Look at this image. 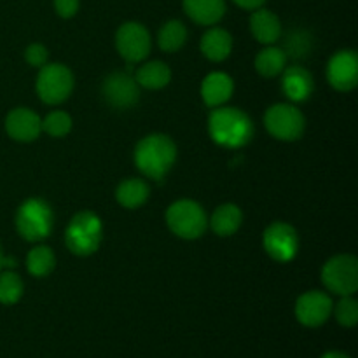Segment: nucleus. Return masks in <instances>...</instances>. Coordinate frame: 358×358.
I'll return each mask as SVG.
<instances>
[{
    "label": "nucleus",
    "instance_id": "72a5a7b5",
    "mask_svg": "<svg viewBox=\"0 0 358 358\" xmlns=\"http://www.w3.org/2000/svg\"><path fill=\"white\" fill-rule=\"evenodd\" d=\"M322 358H350V357L345 355V353H341V352H329V353H325Z\"/></svg>",
    "mask_w": 358,
    "mask_h": 358
},
{
    "label": "nucleus",
    "instance_id": "4be33fe9",
    "mask_svg": "<svg viewBox=\"0 0 358 358\" xmlns=\"http://www.w3.org/2000/svg\"><path fill=\"white\" fill-rule=\"evenodd\" d=\"M135 80L138 86L145 87V90H163L168 86L171 80V70L166 63L163 62H149L143 63L135 73Z\"/></svg>",
    "mask_w": 358,
    "mask_h": 358
},
{
    "label": "nucleus",
    "instance_id": "9d476101",
    "mask_svg": "<svg viewBox=\"0 0 358 358\" xmlns=\"http://www.w3.org/2000/svg\"><path fill=\"white\" fill-rule=\"evenodd\" d=\"M266 252L276 262H290L299 250L297 231L287 222H273L262 236Z\"/></svg>",
    "mask_w": 358,
    "mask_h": 358
},
{
    "label": "nucleus",
    "instance_id": "c85d7f7f",
    "mask_svg": "<svg viewBox=\"0 0 358 358\" xmlns=\"http://www.w3.org/2000/svg\"><path fill=\"white\" fill-rule=\"evenodd\" d=\"M334 313L343 327H355L358 322V303L352 296H343Z\"/></svg>",
    "mask_w": 358,
    "mask_h": 358
},
{
    "label": "nucleus",
    "instance_id": "bb28decb",
    "mask_svg": "<svg viewBox=\"0 0 358 358\" xmlns=\"http://www.w3.org/2000/svg\"><path fill=\"white\" fill-rule=\"evenodd\" d=\"M72 129V117L63 110H55L42 119V131L55 138H63Z\"/></svg>",
    "mask_w": 358,
    "mask_h": 358
},
{
    "label": "nucleus",
    "instance_id": "5701e85b",
    "mask_svg": "<svg viewBox=\"0 0 358 358\" xmlns=\"http://www.w3.org/2000/svg\"><path fill=\"white\" fill-rule=\"evenodd\" d=\"M287 59L289 58L282 48L268 45L255 56V70L266 79H271V77L280 76L285 70Z\"/></svg>",
    "mask_w": 358,
    "mask_h": 358
},
{
    "label": "nucleus",
    "instance_id": "aec40b11",
    "mask_svg": "<svg viewBox=\"0 0 358 358\" xmlns=\"http://www.w3.org/2000/svg\"><path fill=\"white\" fill-rule=\"evenodd\" d=\"M210 227H212L213 233L220 238L233 236L238 229L241 227L243 222V213L233 203H226V205H220L219 208L213 212L212 219L208 220Z\"/></svg>",
    "mask_w": 358,
    "mask_h": 358
},
{
    "label": "nucleus",
    "instance_id": "7ed1b4c3",
    "mask_svg": "<svg viewBox=\"0 0 358 358\" xmlns=\"http://www.w3.org/2000/svg\"><path fill=\"white\" fill-rule=\"evenodd\" d=\"M103 238V226L96 213L79 212L66 226L65 243L72 254L87 257L100 248Z\"/></svg>",
    "mask_w": 358,
    "mask_h": 358
},
{
    "label": "nucleus",
    "instance_id": "f257e3e1",
    "mask_svg": "<svg viewBox=\"0 0 358 358\" xmlns=\"http://www.w3.org/2000/svg\"><path fill=\"white\" fill-rule=\"evenodd\" d=\"M208 131L220 147L240 149L254 136V122L241 108L215 107L208 117Z\"/></svg>",
    "mask_w": 358,
    "mask_h": 358
},
{
    "label": "nucleus",
    "instance_id": "a878e982",
    "mask_svg": "<svg viewBox=\"0 0 358 358\" xmlns=\"http://www.w3.org/2000/svg\"><path fill=\"white\" fill-rule=\"evenodd\" d=\"M23 280L16 273L10 269L0 273V303L7 304V306L16 304L23 296Z\"/></svg>",
    "mask_w": 358,
    "mask_h": 358
},
{
    "label": "nucleus",
    "instance_id": "0eeeda50",
    "mask_svg": "<svg viewBox=\"0 0 358 358\" xmlns=\"http://www.w3.org/2000/svg\"><path fill=\"white\" fill-rule=\"evenodd\" d=\"M325 289L336 296H353L358 290V261L355 255L339 254L329 259L322 268Z\"/></svg>",
    "mask_w": 358,
    "mask_h": 358
},
{
    "label": "nucleus",
    "instance_id": "dca6fc26",
    "mask_svg": "<svg viewBox=\"0 0 358 358\" xmlns=\"http://www.w3.org/2000/svg\"><path fill=\"white\" fill-rule=\"evenodd\" d=\"M250 30L257 42L266 45H273L282 37V23L280 17L271 10L259 7L250 16Z\"/></svg>",
    "mask_w": 358,
    "mask_h": 358
},
{
    "label": "nucleus",
    "instance_id": "2eb2a0df",
    "mask_svg": "<svg viewBox=\"0 0 358 358\" xmlns=\"http://www.w3.org/2000/svg\"><path fill=\"white\" fill-rule=\"evenodd\" d=\"M282 73V91L290 101H306L313 94V76L304 66H285Z\"/></svg>",
    "mask_w": 358,
    "mask_h": 358
},
{
    "label": "nucleus",
    "instance_id": "a211bd4d",
    "mask_svg": "<svg viewBox=\"0 0 358 358\" xmlns=\"http://www.w3.org/2000/svg\"><path fill=\"white\" fill-rule=\"evenodd\" d=\"M185 14L201 27L217 24L226 14V0H182Z\"/></svg>",
    "mask_w": 358,
    "mask_h": 358
},
{
    "label": "nucleus",
    "instance_id": "7c9ffc66",
    "mask_svg": "<svg viewBox=\"0 0 358 358\" xmlns=\"http://www.w3.org/2000/svg\"><path fill=\"white\" fill-rule=\"evenodd\" d=\"M80 7V0H55V10L58 13V16L65 17H73L77 14Z\"/></svg>",
    "mask_w": 358,
    "mask_h": 358
},
{
    "label": "nucleus",
    "instance_id": "ddd939ff",
    "mask_svg": "<svg viewBox=\"0 0 358 358\" xmlns=\"http://www.w3.org/2000/svg\"><path fill=\"white\" fill-rule=\"evenodd\" d=\"M332 308H334V303L331 296L320 290H310L297 299L296 317L299 324L306 327H320L329 320Z\"/></svg>",
    "mask_w": 358,
    "mask_h": 358
},
{
    "label": "nucleus",
    "instance_id": "cd10ccee",
    "mask_svg": "<svg viewBox=\"0 0 358 358\" xmlns=\"http://www.w3.org/2000/svg\"><path fill=\"white\" fill-rule=\"evenodd\" d=\"M310 48H311L310 35L303 30H296V31H290V34L287 35L285 48L282 49L287 55V58H289V56H292V58H303V56L308 55Z\"/></svg>",
    "mask_w": 358,
    "mask_h": 358
},
{
    "label": "nucleus",
    "instance_id": "393cba45",
    "mask_svg": "<svg viewBox=\"0 0 358 358\" xmlns=\"http://www.w3.org/2000/svg\"><path fill=\"white\" fill-rule=\"evenodd\" d=\"M55 252L49 247H45V245H38V247L31 248V250L28 252L27 269L31 276H35V278H44V276H48L49 273L55 269Z\"/></svg>",
    "mask_w": 358,
    "mask_h": 358
},
{
    "label": "nucleus",
    "instance_id": "6e6552de",
    "mask_svg": "<svg viewBox=\"0 0 358 358\" xmlns=\"http://www.w3.org/2000/svg\"><path fill=\"white\" fill-rule=\"evenodd\" d=\"M264 126L271 136L282 142H294L303 136L306 119L303 112L290 103H276L266 110Z\"/></svg>",
    "mask_w": 358,
    "mask_h": 358
},
{
    "label": "nucleus",
    "instance_id": "4468645a",
    "mask_svg": "<svg viewBox=\"0 0 358 358\" xmlns=\"http://www.w3.org/2000/svg\"><path fill=\"white\" fill-rule=\"evenodd\" d=\"M6 131L16 142H34L42 131V119L31 108H13L6 117Z\"/></svg>",
    "mask_w": 358,
    "mask_h": 358
},
{
    "label": "nucleus",
    "instance_id": "473e14b6",
    "mask_svg": "<svg viewBox=\"0 0 358 358\" xmlns=\"http://www.w3.org/2000/svg\"><path fill=\"white\" fill-rule=\"evenodd\" d=\"M14 266H16V261H14L13 257H3L2 250H0V271H2L3 268H14Z\"/></svg>",
    "mask_w": 358,
    "mask_h": 358
},
{
    "label": "nucleus",
    "instance_id": "20e7f679",
    "mask_svg": "<svg viewBox=\"0 0 358 358\" xmlns=\"http://www.w3.org/2000/svg\"><path fill=\"white\" fill-rule=\"evenodd\" d=\"M166 224L175 236L182 240H198L208 227V217L198 201L178 199L168 206Z\"/></svg>",
    "mask_w": 358,
    "mask_h": 358
},
{
    "label": "nucleus",
    "instance_id": "f8f14e48",
    "mask_svg": "<svg viewBox=\"0 0 358 358\" xmlns=\"http://www.w3.org/2000/svg\"><path fill=\"white\" fill-rule=\"evenodd\" d=\"M327 80L334 90L348 93L358 84V56L353 49H341L327 63Z\"/></svg>",
    "mask_w": 358,
    "mask_h": 358
},
{
    "label": "nucleus",
    "instance_id": "9b49d317",
    "mask_svg": "<svg viewBox=\"0 0 358 358\" xmlns=\"http://www.w3.org/2000/svg\"><path fill=\"white\" fill-rule=\"evenodd\" d=\"M101 94L112 108L126 110L138 101L140 86L135 77H131L129 73L114 72L105 77L103 84H101Z\"/></svg>",
    "mask_w": 358,
    "mask_h": 358
},
{
    "label": "nucleus",
    "instance_id": "39448f33",
    "mask_svg": "<svg viewBox=\"0 0 358 358\" xmlns=\"http://www.w3.org/2000/svg\"><path fill=\"white\" fill-rule=\"evenodd\" d=\"M55 215L48 201L41 198H30L23 201L16 213V229L27 241H41L51 234Z\"/></svg>",
    "mask_w": 358,
    "mask_h": 358
},
{
    "label": "nucleus",
    "instance_id": "2f4dec72",
    "mask_svg": "<svg viewBox=\"0 0 358 358\" xmlns=\"http://www.w3.org/2000/svg\"><path fill=\"white\" fill-rule=\"evenodd\" d=\"M233 2L245 10H255L264 6L266 0H233Z\"/></svg>",
    "mask_w": 358,
    "mask_h": 358
},
{
    "label": "nucleus",
    "instance_id": "f03ea898",
    "mask_svg": "<svg viewBox=\"0 0 358 358\" xmlns=\"http://www.w3.org/2000/svg\"><path fill=\"white\" fill-rule=\"evenodd\" d=\"M177 159V145L173 140L163 133L147 135L136 143L135 164L145 177L152 180H163L173 168Z\"/></svg>",
    "mask_w": 358,
    "mask_h": 358
},
{
    "label": "nucleus",
    "instance_id": "412c9836",
    "mask_svg": "<svg viewBox=\"0 0 358 358\" xmlns=\"http://www.w3.org/2000/svg\"><path fill=\"white\" fill-rule=\"evenodd\" d=\"M150 189L142 178H126L115 189V199L128 210L140 208L149 199Z\"/></svg>",
    "mask_w": 358,
    "mask_h": 358
},
{
    "label": "nucleus",
    "instance_id": "b1692460",
    "mask_svg": "<svg viewBox=\"0 0 358 358\" xmlns=\"http://www.w3.org/2000/svg\"><path fill=\"white\" fill-rule=\"evenodd\" d=\"M185 41H187V28L182 21L170 20L161 27L159 34H157V45L163 49L164 52H177L184 48Z\"/></svg>",
    "mask_w": 358,
    "mask_h": 358
},
{
    "label": "nucleus",
    "instance_id": "6ab92c4d",
    "mask_svg": "<svg viewBox=\"0 0 358 358\" xmlns=\"http://www.w3.org/2000/svg\"><path fill=\"white\" fill-rule=\"evenodd\" d=\"M203 56L210 62H224L233 51V37L224 28H210L199 42Z\"/></svg>",
    "mask_w": 358,
    "mask_h": 358
},
{
    "label": "nucleus",
    "instance_id": "c756f323",
    "mask_svg": "<svg viewBox=\"0 0 358 358\" xmlns=\"http://www.w3.org/2000/svg\"><path fill=\"white\" fill-rule=\"evenodd\" d=\"M48 58H49L48 49H45V45L38 44V42L30 44L27 48V51H24V59H27L28 65L35 66V69H41V66H44L45 63H48Z\"/></svg>",
    "mask_w": 358,
    "mask_h": 358
},
{
    "label": "nucleus",
    "instance_id": "423d86ee",
    "mask_svg": "<svg viewBox=\"0 0 358 358\" xmlns=\"http://www.w3.org/2000/svg\"><path fill=\"white\" fill-rule=\"evenodd\" d=\"M35 90L38 98L48 105H59L73 91V73L62 63H45L38 69Z\"/></svg>",
    "mask_w": 358,
    "mask_h": 358
},
{
    "label": "nucleus",
    "instance_id": "f3484780",
    "mask_svg": "<svg viewBox=\"0 0 358 358\" xmlns=\"http://www.w3.org/2000/svg\"><path fill=\"white\" fill-rule=\"evenodd\" d=\"M234 91V83L227 73L212 72L203 79L201 98L208 107H222Z\"/></svg>",
    "mask_w": 358,
    "mask_h": 358
},
{
    "label": "nucleus",
    "instance_id": "1a4fd4ad",
    "mask_svg": "<svg viewBox=\"0 0 358 358\" xmlns=\"http://www.w3.org/2000/svg\"><path fill=\"white\" fill-rule=\"evenodd\" d=\"M152 38L142 23L128 21L115 31V49L126 63H138L149 56Z\"/></svg>",
    "mask_w": 358,
    "mask_h": 358
}]
</instances>
